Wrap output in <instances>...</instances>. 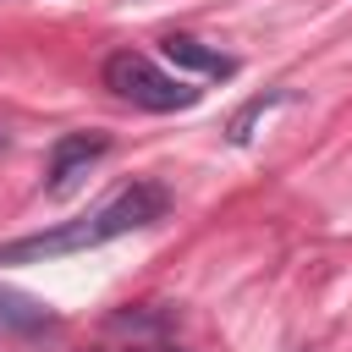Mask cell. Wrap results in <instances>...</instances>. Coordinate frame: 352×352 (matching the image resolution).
Segmentation results:
<instances>
[{
	"label": "cell",
	"instance_id": "3",
	"mask_svg": "<svg viewBox=\"0 0 352 352\" xmlns=\"http://www.w3.org/2000/svg\"><path fill=\"white\" fill-rule=\"evenodd\" d=\"M104 154H110V143H104L99 132H66V138L50 148V182H44V187H50L55 198L72 192V187L88 176V165L104 160Z\"/></svg>",
	"mask_w": 352,
	"mask_h": 352
},
{
	"label": "cell",
	"instance_id": "8",
	"mask_svg": "<svg viewBox=\"0 0 352 352\" xmlns=\"http://www.w3.org/2000/svg\"><path fill=\"white\" fill-rule=\"evenodd\" d=\"M292 352H308V346H292Z\"/></svg>",
	"mask_w": 352,
	"mask_h": 352
},
{
	"label": "cell",
	"instance_id": "7",
	"mask_svg": "<svg viewBox=\"0 0 352 352\" xmlns=\"http://www.w3.org/2000/svg\"><path fill=\"white\" fill-rule=\"evenodd\" d=\"M132 352H170V346H132Z\"/></svg>",
	"mask_w": 352,
	"mask_h": 352
},
{
	"label": "cell",
	"instance_id": "4",
	"mask_svg": "<svg viewBox=\"0 0 352 352\" xmlns=\"http://www.w3.org/2000/svg\"><path fill=\"white\" fill-rule=\"evenodd\" d=\"M160 50H165V60H170V66L198 72V77H231V72H236V60H231V55H220V50H209V44L187 38V33H165V38H160Z\"/></svg>",
	"mask_w": 352,
	"mask_h": 352
},
{
	"label": "cell",
	"instance_id": "2",
	"mask_svg": "<svg viewBox=\"0 0 352 352\" xmlns=\"http://www.w3.org/2000/svg\"><path fill=\"white\" fill-rule=\"evenodd\" d=\"M99 77H104V88H110L116 99H126V104H138V110H154V116H170V110L198 104V88H192L187 77L165 72L160 60H148L143 50H116V55H104Z\"/></svg>",
	"mask_w": 352,
	"mask_h": 352
},
{
	"label": "cell",
	"instance_id": "5",
	"mask_svg": "<svg viewBox=\"0 0 352 352\" xmlns=\"http://www.w3.org/2000/svg\"><path fill=\"white\" fill-rule=\"evenodd\" d=\"M0 319L16 324V330H50V324H55V319L44 314V302H28V297H16V292H0Z\"/></svg>",
	"mask_w": 352,
	"mask_h": 352
},
{
	"label": "cell",
	"instance_id": "1",
	"mask_svg": "<svg viewBox=\"0 0 352 352\" xmlns=\"http://www.w3.org/2000/svg\"><path fill=\"white\" fill-rule=\"evenodd\" d=\"M165 187L160 182H132L121 187L110 204H99L94 214L72 220V226H55V231H33V236H16L0 248V264H38V258H60V253H82V248H104L126 231H143L165 214Z\"/></svg>",
	"mask_w": 352,
	"mask_h": 352
},
{
	"label": "cell",
	"instance_id": "6",
	"mask_svg": "<svg viewBox=\"0 0 352 352\" xmlns=\"http://www.w3.org/2000/svg\"><path fill=\"white\" fill-rule=\"evenodd\" d=\"M0 148H11V126L6 121H0Z\"/></svg>",
	"mask_w": 352,
	"mask_h": 352
}]
</instances>
